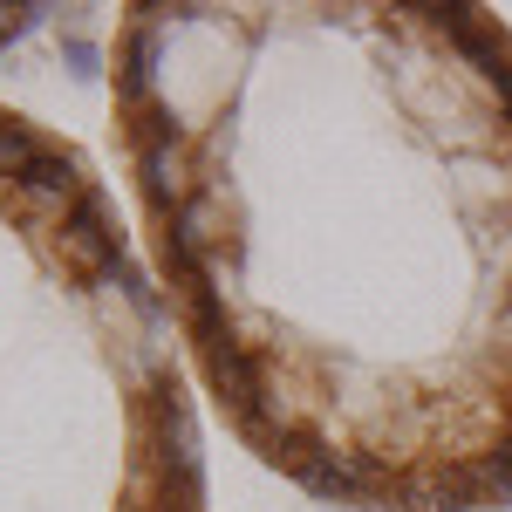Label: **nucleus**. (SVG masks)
I'll return each mask as SVG.
<instances>
[{
    "instance_id": "f03ea898",
    "label": "nucleus",
    "mask_w": 512,
    "mask_h": 512,
    "mask_svg": "<svg viewBox=\"0 0 512 512\" xmlns=\"http://www.w3.org/2000/svg\"><path fill=\"white\" fill-rule=\"evenodd\" d=\"M0 512H205L164 287L96 164L0 103Z\"/></svg>"
},
{
    "instance_id": "f257e3e1",
    "label": "nucleus",
    "mask_w": 512,
    "mask_h": 512,
    "mask_svg": "<svg viewBox=\"0 0 512 512\" xmlns=\"http://www.w3.org/2000/svg\"><path fill=\"white\" fill-rule=\"evenodd\" d=\"M110 110L178 342L239 444L349 512H506V21L137 0Z\"/></svg>"
},
{
    "instance_id": "7ed1b4c3",
    "label": "nucleus",
    "mask_w": 512,
    "mask_h": 512,
    "mask_svg": "<svg viewBox=\"0 0 512 512\" xmlns=\"http://www.w3.org/2000/svg\"><path fill=\"white\" fill-rule=\"evenodd\" d=\"M35 14H41V7H0V48L28 35V28H35Z\"/></svg>"
}]
</instances>
